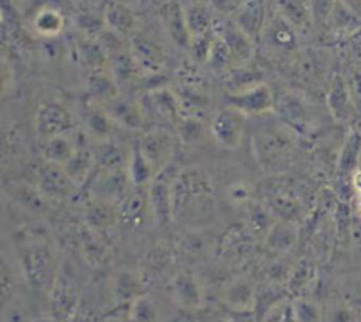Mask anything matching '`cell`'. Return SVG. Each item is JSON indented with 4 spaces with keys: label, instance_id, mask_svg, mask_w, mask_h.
<instances>
[{
    "label": "cell",
    "instance_id": "1",
    "mask_svg": "<svg viewBox=\"0 0 361 322\" xmlns=\"http://www.w3.org/2000/svg\"><path fill=\"white\" fill-rule=\"evenodd\" d=\"M214 210L216 193L210 177L196 167L180 168L173 184L172 220H207Z\"/></svg>",
    "mask_w": 361,
    "mask_h": 322
},
{
    "label": "cell",
    "instance_id": "10",
    "mask_svg": "<svg viewBox=\"0 0 361 322\" xmlns=\"http://www.w3.org/2000/svg\"><path fill=\"white\" fill-rule=\"evenodd\" d=\"M227 105L240 110L245 116H264L275 109V95L272 89L264 83L258 82L248 88L237 92H228Z\"/></svg>",
    "mask_w": 361,
    "mask_h": 322
},
{
    "label": "cell",
    "instance_id": "7",
    "mask_svg": "<svg viewBox=\"0 0 361 322\" xmlns=\"http://www.w3.org/2000/svg\"><path fill=\"white\" fill-rule=\"evenodd\" d=\"M178 140L169 129L152 127L141 134L137 145L158 174L162 168L173 162Z\"/></svg>",
    "mask_w": 361,
    "mask_h": 322
},
{
    "label": "cell",
    "instance_id": "16",
    "mask_svg": "<svg viewBox=\"0 0 361 322\" xmlns=\"http://www.w3.org/2000/svg\"><path fill=\"white\" fill-rule=\"evenodd\" d=\"M220 301L228 314L255 312L258 302L255 285L247 278H235L226 285Z\"/></svg>",
    "mask_w": 361,
    "mask_h": 322
},
{
    "label": "cell",
    "instance_id": "55",
    "mask_svg": "<svg viewBox=\"0 0 361 322\" xmlns=\"http://www.w3.org/2000/svg\"><path fill=\"white\" fill-rule=\"evenodd\" d=\"M80 1H83V3L87 4V6H96V4H99L102 0H80Z\"/></svg>",
    "mask_w": 361,
    "mask_h": 322
},
{
    "label": "cell",
    "instance_id": "25",
    "mask_svg": "<svg viewBox=\"0 0 361 322\" xmlns=\"http://www.w3.org/2000/svg\"><path fill=\"white\" fill-rule=\"evenodd\" d=\"M73 131L61 134V136H55L52 138L42 141L41 153H42L44 161L59 164V165H66L83 140V137H82V140L79 141V136L73 134Z\"/></svg>",
    "mask_w": 361,
    "mask_h": 322
},
{
    "label": "cell",
    "instance_id": "8",
    "mask_svg": "<svg viewBox=\"0 0 361 322\" xmlns=\"http://www.w3.org/2000/svg\"><path fill=\"white\" fill-rule=\"evenodd\" d=\"M247 119L248 116L227 105L214 113L210 121V133L220 147L224 150H235L243 143Z\"/></svg>",
    "mask_w": 361,
    "mask_h": 322
},
{
    "label": "cell",
    "instance_id": "20",
    "mask_svg": "<svg viewBox=\"0 0 361 322\" xmlns=\"http://www.w3.org/2000/svg\"><path fill=\"white\" fill-rule=\"evenodd\" d=\"M216 28L220 38L224 41L228 51L231 52L235 65H245L254 55V40L250 38L245 32H243L234 24V21L216 24Z\"/></svg>",
    "mask_w": 361,
    "mask_h": 322
},
{
    "label": "cell",
    "instance_id": "39",
    "mask_svg": "<svg viewBox=\"0 0 361 322\" xmlns=\"http://www.w3.org/2000/svg\"><path fill=\"white\" fill-rule=\"evenodd\" d=\"M109 58L111 59V75L117 83H127L135 78L140 65L131 51L123 49Z\"/></svg>",
    "mask_w": 361,
    "mask_h": 322
},
{
    "label": "cell",
    "instance_id": "35",
    "mask_svg": "<svg viewBox=\"0 0 361 322\" xmlns=\"http://www.w3.org/2000/svg\"><path fill=\"white\" fill-rule=\"evenodd\" d=\"M127 172L134 186H148L154 179V177L157 175V171L154 169L151 162L147 160V157L142 154L137 143L130 148Z\"/></svg>",
    "mask_w": 361,
    "mask_h": 322
},
{
    "label": "cell",
    "instance_id": "15",
    "mask_svg": "<svg viewBox=\"0 0 361 322\" xmlns=\"http://www.w3.org/2000/svg\"><path fill=\"white\" fill-rule=\"evenodd\" d=\"M171 298L176 308L188 315L196 314L203 306V291L190 273H178L171 280Z\"/></svg>",
    "mask_w": 361,
    "mask_h": 322
},
{
    "label": "cell",
    "instance_id": "14",
    "mask_svg": "<svg viewBox=\"0 0 361 322\" xmlns=\"http://www.w3.org/2000/svg\"><path fill=\"white\" fill-rule=\"evenodd\" d=\"M144 99L145 102L140 103L145 113V117L151 114L162 121L176 126V123L183 116L180 97L166 88H155L145 93Z\"/></svg>",
    "mask_w": 361,
    "mask_h": 322
},
{
    "label": "cell",
    "instance_id": "6",
    "mask_svg": "<svg viewBox=\"0 0 361 322\" xmlns=\"http://www.w3.org/2000/svg\"><path fill=\"white\" fill-rule=\"evenodd\" d=\"M75 127L76 123L72 112L61 102H44L35 112L34 130L41 143L55 136L71 133Z\"/></svg>",
    "mask_w": 361,
    "mask_h": 322
},
{
    "label": "cell",
    "instance_id": "21",
    "mask_svg": "<svg viewBox=\"0 0 361 322\" xmlns=\"http://www.w3.org/2000/svg\"><path fill=\"white\" fill-rule=\"evenodd\" d=\"M161 20L171 40L180 48L189 49L192 37L185 20L183 6L179 0H168L161 8Z\"/></svg>",
    "mask_w": 361,
    "mask_h": 322
},
{
    "label": "cell",
    "instance_id": "28",
    "mask_svg": "<svg viewBox=\"0 0 361 322\" xmlns=\"http://www.w3.org/2000/svg\"><path fill=\"white\" fill-rule=\"evenodd\" d=\"M85 220L90 232H106L118 222V205L92 198L85 209Z\"/></svg>",
    "mask_w": 361,
    "mask_h": 322
},
{
    "label": "cell",
    "instance_id": "47",
    "mask_svg": "<svg viewBox=\"0 0 361 322\" xmlns=\"http://www.w3.org/2000/svg\"><path fill=\"white\" fill-rule=\"evenodd\" d=\"M210 68L216 69V71H224L227 68L231 66H237L234 62V58L231 55V52L228 51L227 45L224 44V41L220 38L219 32H217V40L213 45V49L209 55V59L206 62Z\"/></svg>",
    "mask_w": 361,
    "mask_h": 322
},
{
    "label": "cell",
    "instance_id": "13",
    "mask_svg": "<svg viewBox=\"0 0 361 322\" xmlns=\"http://www.w3.org/2000/svg\"><path fill=\"white\" fill-rule=\"evenodd\" d=\"M326 106L331 117L340 124H350L358 116L354 107L345 76L341 71H334L326 85Z\"/></svg>",
    "mask_w": 361,
    "mask_h": 322
},
{
    "label": "cell",
    "instance_id": "36",
    "mask_svg": "<svg viewBox=\"0 0 361 322\" xmlns=\"http://www.w3.org/2000/svg\"><path fill=\"white\" fill-rule=\"evenodd\" d=\"M127 321L128 322H166L159 305L142 294L127 305Z\"/></svg>",
    "mask_w": 361,
    "mask_h": 322
},
{
    "label": "cell",
    "instance_id": "3",
    "mask_svg": "<svg viewBox=\"0 0 361 322\" xmlns=\"http://www.w3.org/2000/svg\"><path fill=\"white\" fill-rule=\"evenodd\" d=\"M296 134L283 121L255 130L251 137V148L258 164L274 165L290 154L296 144Z\"/></svg>",
    "mask_w": 361,
    "mask_h": 322
},
{
    "label": "cell",
    "instance_id": "31",
    "mask_svg": "<svg viewBox=\"0 0 361 322\" xmlns=\"http://www.w3.org/2000/svg\"><path fill=\"white\" fill-rule=\"evenodd\" d=\"M131 54L140 68H144L149 72H158L165 62V55L161 47L144 35H133Z\"/></svg>",
    "mask_w": 361,
    "mask_h": 322
},
{
    "label": "cell",
    "instance_id": "17",
    "mask_svg": "<svg viewBox=\"0 0 361 322\" xmlns=\"http://www.w3.org/2000/svg\"><path fill=\"white\" fill-rule=\"evenodd\" d=\"M234 24L254 41L262 37L268 21L267 6L264 0H247L234 14Z\"/></svg>",
    "mask_w": 361,
    "mask_h": 322
},
{
    "label": "cell",
    "instance_id": "49",
    "mask_svg": "<svg viewBox=\"0 0 361 322\" xmlns=\"http://www.w3.org/2000/svg\"><path fill=\"white\" fill-rule=\"evenodd\" d=\"M227 199L234 206H250L252 203V189L244 181H234L227 186Z\"/></svg>",
    "mask_w": 361,
    "mask_h": 322
},
{
    "label": "cell",
    "instance_id": "23",
    "mask_svg": "<svg viewBox=\"0 0 361 322\" xmlns=\"http://www.w3.org/2000/svg\"><path fill=\"white\" fill-rule=\"evenodd\" d=\"M103 107L117 126L130 130H138L147 121L141 103L127 97H120V95L104 103Z\"/></svg>",
    "mask_w": 361,
    "mask_h": 322
},
{
    "label": "cell",
    "instance_id": "37",
    "mask_svg": "<svg viewBox=\"0 0 361 322\" xmlns=\"http://www.w3.org/2000/svg\"><path fill=\"white\" fill-rule=\"evenodd\" d=\"M87 93L90 100L104 105L118 95L117 82L113 75L104 73L100 69L93 71L87 79Z\"/></svg>",
    "mask_w": 361,
    "mask_h": 322
},
{
    "label": "cell",
    "instance_id": "56",
    "mask_svg": "<svg viewBox=\"0 0 361 322\" xmlns=\"http://www.w3.org/2000/svg\"><path fill=\"white\" fill-rule=\"evenodd\" d=\"M172 322H195L192 319H178V321H172Z\"/></svg>",
    "mask_w": 361,
    "mask_h": 322
},
{
    "label": "cell",
    "instance_id": "32",
    "mask_svg": "<svg viewBox=\"0 0 361 322\" xmlns=\"http://www.w3.org/2000/svg\"><path fill=\"white\" fill-rule=\"evenodd\" d=\"M63 167L80 188L85 186L96 171V158L93 147L82 141L73 157Z\"/></svg>",
    "mask_w": 361,
    "mask_h": 322
},
{
    "label": "cell",
    "instance_id": "46",
    "mask_svg": "<svg viewBox=\"0 0 361 322\" xmlns=\"http://www.w3.org/2000/svg\"><path fill=\"white\" fill-rule=\"evenodd\" d=\"M178 138L186 144H192L199 141L203 137V123L199 117L192 114H183L180 120L176 123Z\"/></svg>",
    "mask_w": 361,
    "mask_h": 322
},
{
    "label": "cell",
    "instance_id": "43",
    "mask_svg": "<svg viewBox=\"0 0 361 322\" xmlns=\"http://www.w3.org/2000/svg\"><path fill=\"white\" fill-rule=\"evenodd\" d=\"M295 322H323V306L306 297H296L290 301Z\"/></svg>",
    "mask_w": 361,
    "mask_h": 322
},
{
    "label": "cell",
    "instance_id": "11",
    "mask_svg": "<svg viewBox=\"0 0 361 322\" xmlns=\"http://www.w3.org/2000/svg\"><path fill=\"white\" fill-rule=\"evenodd\" d=\"M279 120L289 126L298 134L312 131L314 120L309 102L296 92H285L275 100V109Z\"/></svg>",
    "mask_w": 361,
    "mask_h": 322
},
{
    "label": "cell",
    "instance_id": "4",
    "mask_svg": "<svg viewBox=\"0 0 361 322\" xmlns=\"http://www.w3.org/2000/svg\"><path fill=\"white\" fill-rule=\"evenodd\" d=\"M361 131L351 129L347 134L343 147L338 153L336 164V193L341 202L348 203L351 198H355L353 186V175L361 167Z\"/></svg>",
    "mask_w": 361,
    "mask_h": 322
},
{
    "label": "cell",
    "instance_id": "53",
    "mask_svg": "<svg viewBox=\"0 0 361 322\" xmlns=\"http://www.w3.org/2000/svg\"><path fill=\"white\" fill-rule=\"evenodd\" d=\"M353 186L355 193L361 192V167L355 171V174L353 175Z\"/></svg>",
    "mask_w": 361,
    "mask_h": 322
},
{
    "label": "cell",
    "instance_id": "42",
    "mask_svg": "<svg viewBox=\"0 0 361 322\" xmlns=\"http://www.w3.org/2000/svg\"><path fill=\"white\" fill-rule=\"evenodd\" d=\"M248 209V227L251 229L252 233L265 237L274 222L276 220L274 213L267 205H259V203H251L247 206Z\"/></svg>",
    "mask_w": 361,
    "mask_h": 322
},
{
    "label": "cell",
    "instance_id": "30",
    "mask_svg": "<svg viewBox=\"0 0 361 322\" xmlns=\"http://www.w3.org/2000/svg\"><path fill=\"white\" fill-rule=\"evenodd\" d=\"M102 16H103L106 28L111 30L113 32H116L121 37L135 34L137 17H135L134 11L130 7H127L126 4L111 1L104 7Z\"/></svg>",
    "mask_w": 361,
    "mask_h": 322
},
{
    "label": "cell",
    "instance_id": "54",
    "mask_svg": "<svg viewBox=\"0 0 361 322\" xmlns=\"http://www.w3.org/2000/svg\"><path fill=\"white\" fill-rule=\"evenodd\" d=\"M355 203H357V209H358V212L361 215V192L355 193Z\"/></svg>",
    "mask_w": 361,
    "mask_h": 322
},
{
    "label": "cell",
    "instance_id": "33",
    "mask_svg": "<svg viewBox=\"0 0 361 322\" xmlns=\"http://www.w3.org/2000/svg\"><path fill=\"white\" fill-rule=\"evenodd\" d=\"M183 11L192 38L216 28L217 23L214 21V10L207 1H197L183 6Z\"/></svg>",
    "mask_w": 361,
    "mask_h": 322
},
{
    "label": "cell",
    "instance_id": "44",
    "mask_svg": "<svg viewBox=\"0 0 361 322\" xmlns=\"http://www.w3.org/2000/svg\"><path fill=\"white\" fill-rule=\"evenodd\" d=\"M357 309L345 299H330L323 305V322H357Z\"/></svg>",
    "mask_w": 361,
    "mask_h": 322
},
{
    "label": "cell",
    "instance_id": "26",
    "mask_svg": "<svg viewBox=\"0 0 361 322\" xmlns=\"http://www.w3.org/2000/svg\"><path fill=\"white\" fill-rule=\"evenodd\" d=\"M299 237V226L296 222L276 219L267 236L264 237L265 246L275 254H285L292 250Z\"/></svg>",
    "mask_w": 361,
    "mask_h": 322
},
{
    "label": "cell",
    "instance_id": "22",
    "mask_svg": "<svg viewBox=\"0 0 361 322\" xmlns=\"http://www.w3.org/2000/svg\"><path fill=\"white\" fill-rule=\"evenodd\" d=\"M324 30L331 37L345 41L361 31V16H358L343 0H336Z\"/></svg>",
    "mask_w": 361,
    "mask_h": 322
},
{
    "label": "cell",
    "instance_id": "51",
    "mask_svg": "<svg viewBox=\"0 0 361 322\" xmlns=\"http://www.w3.org/2000/svg\"><path fill=\"white\" fill-rule=\"evenodd\" d=\"M345 56L350 59L351 64L361 65V31L350 37L348 40L343 41Z\"/></svg>",
    "mask_w": 361,
    "mask_h": 322
},
{
    "label": "cell",
    "instance_id": "41",
    "mask_svg": "<svg viewBox=\"0 0 361 322\" xmlns=\"http://www.w3.org/2000/svg\"><path fill=\"white\" fill-rule=\"evenodd\" d=\"M78 54L82 64L87 68H92L93 71H99V68L107 59V55L99 41L90 37H83L80 40L78 44Z\"/></svg>",
    "mask_w": 361,
    "mask_h": 322
},
{
    "label": "cell",
    "instance_id": "29",
    "mask_svg": "<svg viewBox=\"0 0 361 322\" xmlns=\"http://www.w3.org/2000/svg\"><path fill=\"white\" fill-rule=\"evenodd\" d=\"M267 206L276 216V219L292 220L298 223V219L303 213V205L299 196L286 188H278L268 196Z\"/></svg>",
    "mask_w": 361,
    "mask_h": 322
},
{
    "label": "cell",
    "instance_id": "19",
    "mask_svg": "<svg viewBox=\"0 0 361 322\" xmlns=\"http://www.w3.org/2000/svg\"><path fill=\"white\" fill-rule=\"evenodd\" d=\"M261 38L272 49L289 52L298 45V30L281 13H276L268 18Z\"/></svg>",
    "mask_w": 361,
    "mask_h": 322
},
{
    "label": "cell",
    "instance_id": "18",
    "mask_svg": "<svg viewBox=\"0 0 361 322\" xmlns=\"http://www.w3.org/2000/svg\"><path fill=\"white\" fill-rule=\"evenodd\" d=\"M147 212L151 213L148 186H131L118 203V222L124 226L134 227L140 225Z\"/></svg>",
    "mask_w": 361,
    "mask_h": 322
},
{
    "label": "cell",
    "instance_id": "45",
    "mask_svg": "<svg viewBox=\"0 0 361 322\" xmlns=\"http://www.w3.org/2000/svg\"><path fill=\"white\" fill-rule=\"evenodd\" d=\"M217 40V28H213L204 34L196 35L192 38L189 45V52L192 58L199 64H206L209 59V55L213 49V45Z\"/></svg>",
    "mask_w": 361,
    "mask_h": 322
},
{
    "label": "cell",
    "instance_id": "34",
    "mask_svg": "<svg viewBox=\"0 0 361 322\" xmlns=\"http://www.w3.org/2000/svg\"><path fill=\"white\" fill-rule=\"evenodd\" d=\"M65 30V17L55 7L39 8L32 18V31L42 38H55Z\"/></svg>",
    "mask_w": 361,
    "mask_h": 322
},
{
    "label": "cell",
    "instance_id": "48",
    "mask_svg": "<svg viewBox=\"0 0 361 322\" xmlns=\"http://www.w3.org/2000/svg\"><path fill=\"white\" fill-rule=\"evenodd\" d=\"M348 90L357 110V116L361 117V65H350L344 72Z\"/></svg>",
    "mask_w": 361,
    "mask_h": 322
},
{
    "label": "cell",
    "instance_id": "5",
    "mask_svg": "<svg viewBox=\"0 0 361 322\" xmlns=\"http://www.w3.org/2000/svg\"><path fill=\"white\" fill-rule=\"evenodd\" d=\"M179 171L180 168L172 162L162 168L148 185L151 215L161 226L172 222V193Z\"/></svg>",
    "mask_w": 361,
    "mask_h": 322
},
{
    "label": "cell",
    "instance_id": "9",
    "mask_svg": "<svg viewBox=\"0 0 361 322\" xmlns=\"http://www.w3.org/2000/svg\"><path fill=\"white\" fill-rule=\"evenodd\" d=\"M37 186L48 201L71 199L80 191L63 165L48 161H44L37 171Z\"/></svg>",
    "mask_w": 361,
    "mask_h": 322
},
{
    "label": "cell",
    "instance_id": "40",
    "mask_svg": "<svg viewBox=\"0 0 361 322\" xmlns=\"http://www.w3.org/2000/svg\"><path fill=\"white\" fill-rule=\"evenodd\" d=\"M279 13L296 28H306L312 24L309 3H303L302 0H281Z\"/></svg>",
    "mask_w": 361,
    "mask_h": 322
},
{
    "label": "cell",
    "instance_id": "12",
    "mask_svg": "<svg viewBox=\"0 0 361 322\" xmlns=\"http://www.w3.org/2000/svg\"><path fill=\"white\" fill-rule=\"evenodd\" d=\"M293 75L306 85H327L333 72L330 71L329 54L324 49L309 48L296 54L292 62Z\"/></svg>",
    "mask_w": 361,
    "mask_h": 322
},
{
    "label": "cell",
    "instance_id": "2",
    "mask_svg": "<svg viewBox=\"0 0 361 322\" xmlns=\"http://www.w3.org/2000/svg\"><path fill=\"white\" fill-rule=\"evenodd\" d=\"M16 246L24 275L41 290L52 288L58 275L56 251L49 233L39 225H25L17 232Z\"/></svg>",
    "mask_w": 361,
    "mask_h": 322
},
{
    "label": "cell",
    "instance_id": "57",
    "mask_svg": "<svg viewBox=\"0 0 361 322\" xmlns=\"http://www.w3.org/2000/svg\"><path fill=\"white\" fill-rule=\"evenodd\" d=\"M14 1H20V0H14Z\"/></svg>",
    "mask_w": 361,
    "mask_h": 322
},
{
    "label": "cell",
    "instance_id": "24",
    "mask_svg": "<svg viewBox=\"0 0 361 322\" xmlns=\"http://www.w3.org/2000/svg\"><path fill=\"white\" fill-rule=\"evenodd\" d=\"M111 298L117 305H128L137 297L142 295L144 284L141 277L130 268H121L111 278Z\"/></svg>",
    "mask_w": 361,
    "mask_h": 322
},
{
    "label": "cell",
    "instance_id": "50",
    "mask_svg": "<svg viewBox=\"0 0 361 322\" xmlns=\"http://www.w3.org/2000/svg\"><path fill=\"white\" fill-rule=\"evenodd\" d=\"M334 4H336V0H309L312 24L316 27L324 28Z\"/></svg>",
    "mask_w": 361,
    "mask_h": 322
},
{
    "label": "cell",
    "instance_id": "27",
    "mask_svg": "<svg viewBox=\"0 0 361 322\" xmlns=\"http://www.w3.org/2000/svg\"><path fill=\"white\" fill-rule=\"evenodd\" d=\"M83 121L87 130V134L92 136L96 141H104L111 138L114 126H117L113 119L109 116L103 105L90 100L89 105L83 109Z\"/></svg>",
    "mask_w": 361,
    "mask_h": 322
},
{
    "label": "cell",
    "instance_id": "52",
    "mask_svg": "<svg viewBox=\"0 0 361 322\" xmlns=\"http://www.w3.org/2000/svg\"><path fill=\"white\" fill-rule=\"evenodd\" d=\"M247 0H207L212 8L221 14H234Z\"/></svg>",
    "mask_w": 361,
    "mask_h": 322
},
{
    "label": "cell",
    "instance_id": "38",
    "mask_svg": "<svg viewBox=\"0 0 361 322\" xmlns=\"http://www.w3.org/2000/svg\"><path fill=\"white\" fill-rule=\"evenodd\" d=\"M10 196L20 208L30 210L32 213L41 212L48 202V199L42 195V192L38 189L37 185L35 188L25 184L11 185Z\"/></svg>",
    "mask_w": 361,
    "mask_h": 322
}]
</instances>
